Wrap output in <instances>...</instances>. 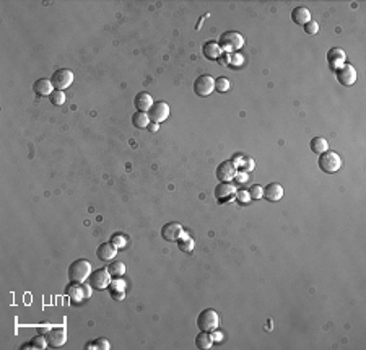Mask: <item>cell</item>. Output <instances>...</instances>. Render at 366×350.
Wrapping results in <instances>:
<instances>
[{
  "instance_id": "cell-1",
  "label": "cell",
  "mask_w": 366,
  "mask_h": 350,
  "mask_svg": "<svg viewBox=\"0 0 366 350\" xmlns=\"http://www.w3.org/2000/svg\"><path fill=\"white\" fill-rule=\"evenodd\" d=\"M91 264L86 259H76L69 267V280L70 282L83 283L91 276Z\"/></svg>"
},
{
  "instance_id": "cell-2",
  "label": "cell",
  "mask_w": 366,
  "mask_h": 350,
  "mask_svg": "<svg viewBox=\"0 0 366 350\" xmlns=\"http://www.w3.org/2000/svg\"><path fill=\"white\" fill-rule=\"evenodd\" d=\"M317 165H319L321 171L327 173V174H334L340 170L342 165H344V161H342L339 153L327 150V151H324V153L319 155V161H317Z\"/></svg>"
},
{
  "instance_id": "cell-3",
  "label": "cell",
  "mask_w": 366,
  "mask_h": 350,
  "mask_svg": "<svg viewBox=\"0 0 366 350\" xmlns=\"http://www.w3.org/2000/svg\"><path fill=\"white\" fill-rule=\"evenodd\" d=\"M218 46L221 48V51L236 52L244 46V38L238 31H225L218 39Z\"/></svg>"
},
{
  "instance_id": "cell-4",
  "label": "cell",
  "mask_w": 366,
  "mask_h": 350,
  "mask_svg": "<svg viewBox=\"0 0 366 350\" xmlns=\"http://www.w3.org/2000/svg\"><path fill=\"white\" fill-rule=\"evenodd\" d=\"M218 313L215 310H212V308H207V310L200 311L199 316H197V328L200 331H205V332H212L214 329L218 328Z\"/></svg>"
},
{
  "instance_id": "cell-5",
  "label": "cell",
  "mask_w": 366,
  "mask_h": 350,
  "mask_svg": "<svg viewBox=\"0 0 366 350\" xmlns=\"http://www.w3.org/2000/svg\"><path fill=\"white\" fill-rule=\"evenodd\" d=\"M66 293L73 305H78V303H81L91 295V285H85V282L83 283L70 282V285L66 288Z\"/></svg>"
},
{
  "instance_id": "cell-6",
  "label": "cell",
  "mask_w": 366,
  "mask_h": 350,
  "mask_svg": "<svg viewBox=\"0 0 366 350\" xmlns=\"http://www.w3.org/2000/svg\"><path fill=\"white\" fill-rule=\"evenodd\" d=\"M51 81H52V85H54V90L64 91L73 83V72L69 69H59L52 73Z\"/></svg>"
},
{
  "instance_id": "cell-7",
  "label": "cell",
  "mask_w": 366,
  "mask_h": 350,
  "mask_svg": "<svg viewBox=\"0 0 366 350\" xmlns=\"http://www.w3.org/2000/svg\"><path fill=\"white\" fill-rule=\"evenodd\" d=\"M215 90V80L210 75H200L194 81V91L200 98H207L212 95V91Z\"/></svg>"
},
{
  "instance_id": "cell-8",
  "label": "cell",
  "mask_w": 366,
  "mask_h": 350,
  "mask_svg": "<svg viewBox=\"0 0 366 350\" xmlns=\"http://www.w3.org/2000/svg\"><path fill=\"white\" fill-rule=\"evenodd\" d=\"M90 285L93 290H106L111 285V274L108 269H96L90 276Z\"/></svg>"
},
{
  "instance_id": "cell-9",
  "label": "cell",
  "mask_w": 366,
  "mask_h": 350,
  "mask_svg": "<svg viewBox=\"0 0 366 350\" xmlns=\"http://www.w3.org/2000/svg\"><path fill=\"white\" fill-rule=\"evenodd\" d=\"M171 113L169 104L164 101H156L153 103V106L148 111V118L151 122H156V124H161L163 121L168 119V116Z\"/></svg>"
},
{
  "instance_id": "cell-10",
  "label": "cell",
  "mask_w": 366,
  "mask_h": 350,
  "mask_svg": "<svg viewBox=\"0 0 366 350\" xmlns=\"http://www.w3.org/2000/svg\"><path fill=\"white\" fill-rule=\"evenodd\" d=\"M184 235V228L178 221H169V223L163 225L161 228V238L164 241H178L179 238Z\"/></svg>"
},
{
  "instance_id": "cell-11",
  "label": "cell",
  "mask_w": 366,
  "mask_h": 350,
  "mask_svg": "<svg viewBox=\"0 0 366 350\" xmlns=\"http://www.w3.org/2000/svg\"><path fill=\"white\" fill-rule=\"evenodd\" d=\"M236 173L238 170H236L233 161H223L217 166V178L220 183H231L236 178Z\"/></svg>"
},
{
  "instance_id": "cell-12",
  "label": "cell",
  "mask_w": 366,
  "mask_h": 350,
  "mask_svg": "<svg viewBox=\"0 0 366 350\" xmlns=\"http://www.w3.org/2000/svg\"><path fill=\"white\" fill-rule=\"evenodd\" d=\"M335 75H337V80L344 86H352L357 81V70L352 64H344V66L335 72Z\"/></svg>"
},
{
  "instance_id": "cell-13",
  "label": "cell",
  "mask_w": 366,
  "mask_h": 350,
  "mask_svg": "<svg viewBox=\"0 0 366 350\" xmlns=\"http://www.w3.org/2000/svg\"><path fill=\"white\" fill-rule=\"evenodd\" d=\"M46 339H47V344H49V347H52V349L62 347L64 344L67 342V331H66V328H62V326H59V328H52L46 334Z\"/></svg>"
},
{
  "instance_id": "cell-14",
  "label": "cell",
  "mask_w": 366,
  "mask_h": 350,
  "mask_svg": "<svg viewBox=\"0 0 366 350\" xmlns=\"http://www.w3.org/2000/svg\"><path fill=\"white\" fill-rule=\"evenodd\" d=\"M234 196H236V186H233L231 183H220L215 188V199L220 204L231 201Z\"/></svg>"
},
{
  "instance_id": "cell-15",
  "label": "cell",
  "mask_w": 366,
  "mask_h": 350,
  "mask_svg": "<svg viewBox=\"0 0 366 350\" xmlns=\"http://www.w3.org/2000/svg\"><path fill=\"white\" fill-rule=\"evenodd\" d=\"M345 59H347L345 51L340 49V48H332V49H329V52H327V64H329V67L334 70V72H337V70L344 66Z\"/></svg>"
},
{
  "instance_id": "cell-16",
  "label": "cell",
  "mask_w": 366,
  "mask_h": 350,
  "mask_svg": "<svg viewBox=\"0 0 366 350\" xmlns=\"http://www.w3.org/2000/svg\"><path fill=\"white\" fill-rule=\"evenodd\" d=\"M153 103L155 101H153L151 95L146 91H140L134 98V106L137 111H140V113H148L150 108L153 106Z\"/></svg>"
},
{
  "instance_id": "cell-17",
  "label": "cell",
  "mask_w": 366,
  "mask_h": 350,
  "mask_svg": "<svg viewBox=\"0 0 366 350\" xmlns=\"http://www.w3.org/2000/svg\"><path fill=\"white\" fill-rule=\"evenodd\" d=\"M262 197L269 202H279L283 197V188L279 183H270L262 189Z\"/></svg>"
},
{
  "instance_id": "cell-18",
  "label": "cell",
  "mask_w": 366,
  "mask_h": 350,
  "mask_svg": "<svg viewBox=\"0 0 366 350\" xmlns=\"http://www.w3.org/2000/svg\"><path fill=\"white\" fill-rule=\"evenodd\" d=\"M96 256H98L99 261L109 262V261H113L116 256H117V248L111 241L109 243H101L98 246V249H96Z\"/></svg>"
},
{
  "instance_id": "cell-19",
  "label": "cell",
  "mask_w": 366,
  "mask_h": 350,
  "mask_svg": "<svg viewBox=\"0 0 366 350\" xmlns=\"http://www.w3.org/2000/svg\"><path fill=\"white\" fill-rule=\"evenodd\" d=\"M108 288H109L111 298L114 301H122L126 298V283H124V280H121L119 277L116 280H111V285Z\"/></svg>"
},
{
  "instance_id": "cell-20",
  "label": "cell",
  "mask_w": 366,
  "mask_h": 350,
  "mask_svg": "<svg viewBox=\"0 0 366 350\" xmlns=\"http://www.w3.org/2000/svg\"><path fill=\"white\" fill-rule=\"evenodd\" d=\"M33 91L36 93L38 96H51L52 91H54V85H52L51 80L47 78H39L34 81L33 85Z\"/></svg>"
},
{
  "instance_id": "cell-21",
  "label": "cell",
  "mask_w": 366,
  "mask_h": 350,
  "mask_svg": "<svg viewBox=\"0 0 366 350\" xmlns=\"http://www.w3.org/2000/svg\"><path fill=\"white\" fill-rule=\"evenodd\" d=\"M202 52H204L205 59L217 61L218 57L221 56L223 51H221L220 46H218V43H215V41H207V43L204 44V48H202Z\"/></svg>"
},
{
  "instance_id": "cell-22",
  "label": "cell",
  "mask_w": 366,
  "mask_h": 350,
  "mask_svg": "<svg viewBox=\"0 0 366 350\" xmlns=\"http://www.w3.org/2000/svg\"><path fill=\"white\" fill-rule=\"evenodd\" d=\"M292 20L296 25H306L311 20V11L306 7H303V5L301 7H294L292 10Z\"/></svg>"
},
{
  "instance_id": "cell-23",
  "label": "cell",
  "mask_w": 366,
  "mask_h": 350,
  "mask_svg": "<svg viewBox=\"0 0 366 350\" xmlns=\"http://www.w3.org/2000/svg\"><path fill=\"white\" fill-rule=\"evenodd\" d=\"M214 337H212V332H205V331H200L197 337H196V346L197 349H202V350H207L214 346Z\"/></svg>"
},
{
  "instance_id": "cell-24",
  "label": "cell",
  "mask_w": 366,
  "mask_h": 350,
  "mask_svg": "<svg viewBox=\"0 0 366 350\" xmlns=\"http://www.w3.org/2000/svg\"><path fill=\"white\" fill-rule=\"evenodd\" d=\"M233 163H234L236 170H243L244 173L251 171L254 168V160L247 158V156H243V155H234L233 156Z\"/></svg>"
},
{
  "instance_id": "cell-25",
  "label": "cell",
  "mask_w": 366,
  "mask_h": 350,
  "mask_svg": "<svg viewBox=\"0 0 366 350\" xmlns=\"http://www.w3.org/2000/svg\"><path fill=\"white\" fill-rule=\"evenodd\" d=\"M46 347H49V344H47V339L46 336H34L31 341L23 344L21 346V350H26V349H36V350H43Z\"/></svg>"
},
{
  "instance_id": "cell-26",
  "label": "cell",
  "mask_w": 366,
  "mask_h": 350,
  "mask_svg": "<svg viewBox=\"0 0 366 350\" xmlns=\"http://www.w3.org/2000/svg\"><path fill=\"white\" fill-rule=\"evenodd\" d=\"M150 118H148V113H140V111H137V113L132 114V124L137 127V129H146L150 124Z\"/></svg>"
},
{
  "instance_id": "cell-27",
  "label": "cell",
  "mask_w": 366,
  "mask_h": 350,
  "mask_svg": "<svg viewBox=\"0 0 366 350\" xmlns=\"http://www.w3.org/2000/svg\"><path fill=\"white\" fill-rule=\"evenodd\" d=\"M309 145H311V150L317 155H321V153H324V151L329 150V142L324 137H314L311 140Z\"/></svg>"
},
{
  "instance_id": "cell-28",
  "label": "cell",
  "mask_w": 366,
  "mask_h": 350,
  "mask_svg": "<svg viewBox=\"0 0 366 350\" xmlns=\"http://www.w3.org/2000/svg\"><path fill=\"white\" fill-rule=\"evenodd\" d=\"M176 243H178V249L181 253H192L194 251V240L187 236V233H184Z\"/></svg>"
},
{
  "instance_id": "cell-29",
  "label": "cell",
  "mask_w": 366,
  "mask_h": 350,
  "mask_svg": "<svg viewBox=\"0 0 366 350\" xmlns=\"http://www.w3.org/2000/svg\"><path fill=\"white\" fill-rule=\"evenodd\" d=\"M91 349H98V350H109L111 349V344L108 339H104V337H99V339H94L91 342H88L85 346V350H91Z\"/></svg>"
},
{
  "instance_id": "cell-30",
  "label": "cell",
  "mask_w": 366,
  "mask_h": 350,
  "mask_svg": "<svg viewBox=\"0 0 366 350\" xmlns=\"http://www.w3.org/2000/svg\"><path fill=\"white\" fill-rule=\"evenodd\" d=\"M108 272L111 274V277H114V279L121 277V276H124V272H126V264L121 262V261L111 262L109 267H108Z\"/></svg>"
},
{
  "instance_id": "cell-31",
  "label": "cell",
  "mask_w": 366,
  "mask_h": 350,
  "mask_svg": "<svg viewBox=\"0 0 366 350\" xmlns=\"http://www.w3.org/2000/svg\"><path fill=\"white\" fill-rule=\"evenodd\" d=\"M49 101L54 104V106H62V104L66 103V93L61 90H54L52 95L49 96Z\"/></svg>"
},
{
  "instance_id": "cell-32",
  "label": "cell",
  "mask_w": 366,
  "mask_h": 350,
  "mask_svg": "<svg viewBox=\"0 0 366 350\" xmlns=\"http://www.w3.org/2000/svg\"><path fill=\"white\" fill-rule=\"evenodd\" d=\"M229 86H231V83H229V80L226 77H218L215 80V90L218 93H225L229 90Z\"/></svg>"
},
{
  "instance_id": "cell-33",
  "label": "cell",
  "mask_w": 366,
  "mask_h": 350,
  "mask_svg": "<svg viewBox=\"0 0 366 350\" xmlns=\"http://www.w3.org/2000/svg\"><path fill=\"white\" fill-rule=\"evenodd\" d=\"M111 243H113L117 249H122L127 246V236L122 235V233H116V235H113V238H111Z\"/></svg>"
},
{
  "instance_id": "cell-34",
  "label": "cell",
  "mask_w": 366,
  "mask_h": 350,
  "mask_svg": "<svg viewBox=\"0 0 366 350\" xmlns=\"http://www.w3.org/2000/svg\"><path fill=\"white\" fill-rule=\"evenodd\" d=\"M303 28H304V33L309 34V36L319 33V23L314 21V20H309L308 23H306V25H303Z\"/></svg>"
},
{
  "instance_id": "cell-35",
  "label": "cell",
  "mask_w": 366,
  "mask_h": 350,
  "mask_svg": "<svg viewBox=\"0 0 366 350\" xmlns=\"http://www.w3.org/2000/svg\"><path fill=\"white\" fill-rule=\"evenodd\" d=\"M236 201H238L239 204H249V201H251V196H249V191H246V189H239V191H236Z\"/></svg>"
},
{
  "instance_id": "cell-36",
  "label": "cell",
  "mask_w": 366,
  "mask_h": 350,
  "mask_svg": "<svg viewBox=\"0 0 366 350\" xmlns=\"http://www.w3.org/2000/svg\"><path fill=\"white\" fill-rule=\"evenodd\" d=\"M262 189H264V188H261V186H259V184H252L251 188H249V196H251V199H261V197H262Z\"/></svg>"
},
{
  "instance_id": "cell-37",
  "label": "cell",
  "mask_w": 366,
  "mask_h": 350,
  "mask_svg": "<svg viewBox=\"0 0 366 350\" xmlns=\"http://www.w3.org/2000/svg\"><path fill=\"white\" fill-rule=\"evenodd\" d=\"M236 181H238V183H241V184H243V183H246V179H247V174L243 171V173H236V178H234Z\"/></svg>"
},
{
  "instance_id": "cell-38",
  "label": "cell",
  "mask_w": 366,
  "mask_h": 350,
  "mask_svg": "<svg viewBox=\"0 0 366 350\" xmlns=\"http://www.w3.org/2000/svg\"><path fill=\"white\" fill-rule=\"evenodd\" d=\"M212 337H214V341H215V342H220V341L223 339L221 331H217V329H214V332H212Z\"/></svg>"
},
{
  "instance_id": "cell-39",
  "label": "cell",
  "mask_w": 366,
  "mask_h": 350,
  "mask_svg": "<svg viewBox=\"0 0 366 350\" xmlns=\"http://www.w3.org/2000/svg\"><path fill=\"white\" fill-rule=\"evenodd\" d=\"M146 129H148V131H151V132H156L158 129H160V124H156V122H150V124H148V127H146Z\"/></svg>"
}]
</instances>
